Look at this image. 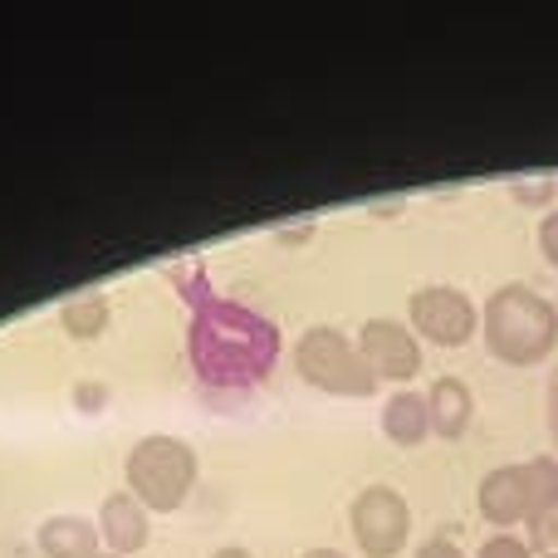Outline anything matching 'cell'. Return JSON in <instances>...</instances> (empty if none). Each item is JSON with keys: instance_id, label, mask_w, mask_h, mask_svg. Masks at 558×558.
<instances>
[{"instance_id": "cell-1", "label": "cell", "mask_w": 558, "mask_h": 558, "mask_svg": "<svg viewBox=\"0 0 558 558\" xmlns=\"http://www.w3.org/2000/svg\"><path fill=\"white\" fill-rule=\"evenodd\" d=\"M192 324H186V353L206 387H255L275 373L279 328L260 308L226 299L206 284L202 270H192Z\"/></svg>"}, {"instance_id": "cell-2", "label": "cell", "mask_w": 558, "mask_h": 558, "mask_svg": "<svg viewBox=\"0 0 558 558\" xmlns=\"http://www.w3.org/2000/svg\"><path fill=\"white\" fill-rule=\"evenodd\" d=\"M481 333L490 357L510 367H534L554 353L558 343V304L539 294L524 279H510L500 284L481 308Z\"/></svg>"}, {"instance_id": "cell-3", "label": "cell", "mask_w": 558, "mask_h": 558, "mask_svg": "<svg viewBox=\"0 0 558 558\" xmlns=\"http://www.w3.org/2000/svg\"><path fill=\"white\" fill-rule=\"evenodd\" d=\"M196 475H202L196 446L172 432H153V436H143V441H133V451H128V461H123L128 495H133L147 514L182 510L186 495L196 490Z\"/></svg>"}, {"instance_id": "cell-4", "label": "cell", "mask_w": 558, "mask_h": 558, "mask_svg": "<svg viewBox=\"0 0 558 558\" xmlns=\"http://www.w3.org/2000/svg\"><path fill=\"white\" fill-rule=\"evenodd\" d=\"M294 367L308 387L328 397H373L377 377L367 367L357 338H348L338 324H308L294 343Z\"/></svg>"}, {"instance_id": "cell-5", "label": "cell", "mask_w": 558, "mask_h": 558, "mask_svg": "<svg viewBox=\"0 0 558 558\" xmlns=\"http://www.w3.org/2000/svg\"><path fill=\"white\" fill-rule=\"evenodd\" d=\"M348 524L367 558H397L412 539V505L392 485H363L348 510Z\"/></svg>"}, {"instance_id": "cell-6", "label": "cell", "mask_w": 558, "mask_h": 558, "mask_svg": "<svg viewBox=\"0 0 558 558\" xmlns=\"http://www.w3.org/2000/svg\"><path fill=\"white\" fill-rule=\"evenodd\" d=\"M407 318H412V333L426 343L441 348H461L475 338L481 328V308L471 304V294L456 284H422L407 299Z\"/></svg>"}, {"instance_id": "cell-7", "label": "cell", "mask_w": 558, "mask_h": 558, "mask_svg": "<svg viewBox=\"0 0 558 558\" xmlns=\"http://www.w3.org/2000/svg\"><path fill=\"white\" fill-rule=\"evenodd\" d=\"M357 348H363L377 383H412L422 373V343L402 318H367L357 328Z\"/></svg>"}, {"instance_id": "cell-8", "label": "cell", "mask_w": 558, "mask_h": 558, "mask_svg": "<svg viewBox=\"0 0 558 558\" xmlns=\"http://www.w3.org/2000/svg\"><path fill=\"white\" fill-rule=\"evenodd\" d=\"M475 500H481V514L500 534H510L514 524L534 520V475H530V461L495 465V471L481 481V495H475Z\"/></svg>"}, {"instance_id": "cell-9", "label": "cell", "mask_w": 558, "mask_h": 558, "mask_svg": "<svg viewBox=\"0 0 558 558\" xmlns=\"http://www.w3.org/2000/svg\"><path fill=\"white\" fill-rule=\"evenodd\" d=\"M98 539H104V549L118 554V558L143 554L147 539H153V530H147V510L128 490L104 495V505H98Z\"/></svg>"}, {"instance_id": "cell-10", "label": "cell", "mask_w": 558, "mask_h": 558, "mask_svg": "<svg viewBox=\"0 0 558 558\" xmlns=\"http://www.w3.org/2000/svg\"><path fill=\"white\" fill-rule=\"evenodd\" d=\"M426 407H432V436H441V441H461V436L471 432V422H475L471 387H465L461 377H451V373H441L432 383Z\"/></svg>"}, {"instance_id": "cell-11", "label": "cell", "mask_w": 558, "mask_h": 558, "mask_svg": "<svg viewBox=\"0 0 558 558\" xmlns=\"http://www.w3.org/2000/svg\"><path fill=\"white\" fill-rule=\"evenodd\" d=\"M35 539H39V549H45V558H98L104 554L98 524L84 520V514H49Z\"/></svg>"}, {"instance_id": "cell-12", "label": "cell", "mask_w": 558, "mask_h": 558, "mask_svg": "<svg viewBox=\"0 0 558 558\" xmlns=\"http://www.w3.org/2000/svg\"><path fill=\"white\" fill-rule=\"evenodd\" d=\"M383 436L392 446H422L432 436V407H426V392L416 387H402L383 402Z\"/></svg>"}, {"instance_id": "cell-13", "label": "cell", "mask_w": 558, "mask_h": 558, "mask_svg": "<svg viewBox=\"0 0 558 558\" xmlns=\"http://www.w3.org/2000/svg\"><path fill=\"white\" fill-rule=\"evenodd\" d=\"M108 318H113V308H108V294H74V299H64V308H59V324H64V333L78 338V343H88V338L104 333Z\"/></svg>"}, {"instance_id": "cell-14", "label": "cell", "mask_w": 558, "mask_h": 558, "mask_svg": "<svg viewBox=\"0 0 558 558\" xmlns=\"http://www.w3.org/2000/svg\"><path fill=\"white\" fill-rule=\"evenodd\" d=\"M475 558H534V554H530V544H524L520 534H490Z\"/></svg>"}, {"instance_id": "cell-15", "label": "cell", "mask_w": 558, "mask_h": 558, "mask_svg": "<svg viewBox=\"0 0 558 558\" xmlns=\"http://www.w3.org/2000/svg\"><path fill=\"white\" fill-rule=\"evenodd\" d=\"M416 558H465V549L451 539V534H432V539L416 549Z\"/></svg>"}, {"instance_id": "cell-16", "label": "cell", "mask_w": 558, "mask_h": 558, "mask_svg": "<svg viewBox=\"0 0 558 558\" xmlns=\"http://www.w3.org/2000/svg\"><path fill=\"white\" fill-rule=\"evenodd\" d=\"M554 192H558V186L549 182V177H534V182H514V196H520V202H549Z\"/></svg>"}, {"instance_id": "cell-17", "label": "cell", "mask_w": 558, "mask_h": 558, "mask_svg": "<svg viewBox=\"0 0 558 558\" xmlns=\"http://www.w3.org/2000/svg\"><path fill=\"white\" fill-rule=\"evenodd\" d=\"M539 251H544V260L558 265V211L544 216V226H539Z\"/></svg>"}, {"instance_id": "cell-18", "label": "cell", "mask_w": 558, "mask_h": 558, "mask_svg": "<svg viewBox=\"0 0 558 558\" xmlns=\"http://www.w3.org/2000/svg\"><path fill=\"white\" fill-rule=\"evenodd\" d=\"M549 432H554V441H558V373H554V383H549Z\"/></svg>"}, {"instance_id": "cell-19", "label": "cell", "mask_w": 558, "mask_h": 558, "mask_svg": "<svg viewBox=\"0 0 558 558\" xmlns=\"http://www.w3.org/2000/svg\"><path fill=\"white\" fill-rule=\"evenodd\" d=\"M211 558H255L251 549H241V544H221V549H216Z\"/></svg>"}, {"instance_id": "cell-20", "label": "cell", "mask_w": 558, "mask_h": 558, "mask_svg": "<svg viewBox=\"0 0 558 558\" xmlns=\"http://www.w3.org/2000/svg\"><path fill=\"white\" fill-rule=\"evenodd\" d=\"M304 558H348V554H338V549H328V544H318V549H304Z\"/></svg>"}, {"instance_id": "cell-21", "label": "cell", "mask_w": 558, "mask_h": 558, "mask_svg": "<svg viewBox=\"0 0 558 558\" xmlns=\"http://www.w3.org/2000/svg\"><path fill=\"white\" fill-rule=\"evenodd\" d=\"M98 558H118V554H98Z\"/></svg>"}, {"instance_id": "cell-22", "label": "cell", "mask_w": 558, "mask_h": 558, "mask_svg": "<svg viewBox=\"0 0 558 558\" xmlns=\"http://www.w3.org/2000/svg\"><path fill=\"white\" fill-rule=\"evenodd\" d=\"M544 558H558V554H544Z\"/></svg>"}]
</instances>
